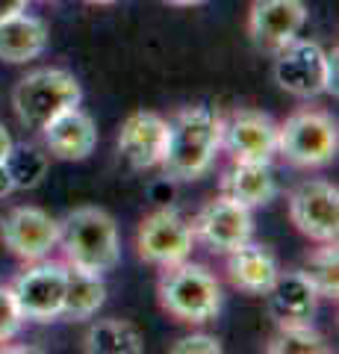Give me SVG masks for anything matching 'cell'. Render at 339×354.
Wrapping results in <instances>:
<instances>
[{
	"instance_id": "obj_29",
	"label": "cell",
	"mask_w": 339,
	"mask_h": 354,
	"mask_svg": "<svg viewBox=\"0 0 339 354\" xmlns=\"http://www.w3.org/2000/svg\"><path fill=\"white\" fill-rule=\"evenodd\" d=\"M9 192H15V186H12V177L6 171V162H0V198H6Z\"/></svg>"
},
{
	"instance_id": "obj_28",
	"label": "cell",
	"mask_w": 339,
	"mask_h": 354,
	"mask_svg": "<svg viewBox=\"0 0 339 354\" xmlns=\"http://www.w3.org/2000/svg\"><path fill=\"white\" fill-rule=\"evenodd\" d=\"M12 136H9V130L0 124V162H6V157H9V151H12Z\"/></svg>"
},
{
	"instance_id": "obj_5",
	"label": "cell",
	"mask_w": 339,
	"mask_h": 354,
	"mask_svg": "<svg viewBox=\"0 0 339 354\" xmlns=\"http://www.w3.org/2000/svg\"><path fill=\"white\" fill-rule=\"evenodd\" d=\"M275 83L292 97L336 92V59L319 41L292 39L275 53Z\"/></svg>"
},
{
	"instance_id": "obj_23",
	"label": "cell",
	"mask_w": 339,
	"mask_h": 354,
	"mask_svg": "<svg viewBox=\"0 0 339 354\" xmlns=\"http://www.w3.org/2000/svg\"><path fill=\"white\" fill-rule=\"evenodd\" d=\"M6 171L15 189H36L48 174V153L36 145H12L6 157Z\"/></svg>"
},
{
	"instance_id": "obj_8",
	"label": "cell",
	"mask_w": 339,
	"mask_h": 354,
	"mask_svg": "<svg viewBox=\"0 0 339 354\" xmlns=\"http://www.w3.org/2000/svg\"><path fill=\"white\" fill-rule=\"evenodd\" d=\"M65 281H68V266L36 260V266L21 272L9 290H12L24 319H30V322H53V319L62 316Z\"/></svg>"
},
{
	"instance_id": "obj_1",
	"label": "cell",
	"mask_w": 339,
	"mask_h": 354,
	"mask_svg": "<svg viewBox=\"0 0 339 354\" xmlns=\"http://www.w3.org/2000/svg\"><path fill=\"white\" fill-rule=\"evenodd\" d=\"M224 121L210 106H186L168 121V145L162 171L171 180H198L210 171L215 153L222 151Z\"/></svg>"
},
{
	"instance_id": "obj_14",
	"label": "cell",
	"mask_w": 339,
	"mask_h": 354,
	"mask_svg": "<svg viewBox=\"0 0 339 354\" xmlns=\"http://www.w3.org/2000/svg\"><path fill=\"white\" fill-rule=\"evenodd\" d=\"M168 121L157 113H133L118 130V151L130 162V169H154L166 157Z\"/></svg>"
},
{
	"instance_id": "obj_3",
	"label": "cell",
	"mask_w": 339,
	"mask_h": 354,
	"mask_svg": "<svg viewBox=\"0 0 339 354\" xmlns=\"http://www.w3.org/2000/svg\"><path fill=\"white\" fill-rule=\"evenodd\" d=\"M83 88L77 77L65 68H36L27 77H21L15 92H12V106L15 115L24 127L41 130L50 118L71 106H80Z\"/></svg>"
},
{
	"instance_id": "obj_17",
	"label": "cell",
	"mask_w": 339,
	"mask_h": 354,
	"mask_svg": "<svg viewBox=\"0 0 339 354\" xmlns=\"http://www.w3.org/2000/svg\"><path fill=\"white\" fill-rule=\"evenodd\" d=\"M48 48V27L36 15L15 12L0 18V59L9 65H24L39 59Z\"/></svg>"
},
{
	"instance_id": "obj_25",
	"label": "cell",
	"mask_w": 339,
	"mask_h": 354,
	"mask_svg": "<svg viewBox=\"0 0 339 354\" xmlns=\"http://www.w3.org/2000/svg\"><path fill=\"white\" fill-rule=\"evenodd\" d=\"M24 316L18 310V301L9 286H0V342H9L21 334Z\"/></svg>"
},
{
	"instance_id": "obj_16",
	"label": "cell",
	"mask_w": 339,
	"mask_h": 354,
	"mask_svg": "<svg viewBox=\"0 0 339 354\" xmlns=\"http://www.w3.org/2000/svg\"><path fill=\"white\" fill-rule=\"evenodd\" d=\"M266 298L269 313L278 325H310L316 316V304H319V292L313 290V283L304 278L301 269L280 272Z\"/></svg>"
},
{
	"instance_id": "obj_21",
	"label": "cell",
	"mask_w": 339,
	"mask_h": 354,
	"mask_svg": "<svg viewBox=\"0 0 339 354\" xmlns=\"http://www.w3.org/2000/svg\"><path fill=\"white\" fill-rule=\"evenodd\" d=\"M106 301V286L97 274H86L77 269H68V281H65V301L62 316L71 322H83L92 319Z\"/></svg>"
},
{
	"instance_id": "obj_11",
	"label": "cell",
	"mask_w": 339,
	"mask_h": 354,
	"mask_svg": "<svg viewBox=\"0 0 339 354\" xmlns=\"http://www.w3.org/2000/svg\"><path fill=\"white\" fill-rule=\"evenodd\" d=\"M307 24L304 0H254L248 12V32L260 50L278 53L283 44L301 36Z\"/></svg>"
},
{
	"instance_id": "obj_2",
	"label": "cell",
	"mask_w": 339,
	"mask_h": 354,
	"mask_svg": "<svg viewBox=\"0 0 339 354\" xmlns=\"http://www.w3.org/2000/svg\"><path fill=\"white\" fill-rule=\"evenodd\" d=\"M68 269L104 278L122 260L115 218L101 207H77L59 221V242Z\"/></svg>"
},
{
	"instance_id": "obj_24",
	"label": "cell",
	"mask_w": 339,
	"mask_h": 354,
	"mask_svg": "<svg viewBox=\"0 0 339 354\" xmlns=\"http://www.w3.org/2000/svg\"><path fill=\"white\" fill-rule=\"evenodd\" d=\"M269 354H325L331 351L325 346L322 334H316L310 325H280V330L269 339Z\"/></svg>"
},
{
	"instance_id": "obj_27",
	"label": "cell",
	"mask_w": 339,
	"mask_h": 354,
	"mask_svg": "<svg viewBox=\"0 0 339 354\" xmlns=\"http://www.w3.org/2000/svg\"><path fill=\"white\" fill-rule=\"evenodd\" d=\"M30 0H0V18L6 15H15V12H24Z\"/></svg>"
},
{
	"instance_id": "obj_18",
	"label": "cell",
	"mask_w": 339,
	"mask_h": 354,
	"mask_svg": "<svg viewBox=\"0 0 339 354\" xmlns=\"http://www.w3.org/2000/svg\"><path fill=\"white\" fill-rule=\"evenodd\" d=\"M227 274H231V283L236 290H242L248 295H266L280 274V269H278L275 254L266 245L245 242L242 248L227 254Z\"/></svg>"
},
{
	"instance_id": "obj_31",
	"label": "cell",
	"mask_w": 339,
	"mask_h": 354,
	"mask_svg": "<svg viewBox=\"0 0 339 354\" xmlns=\"http://www.w3.org/2000/svg\"><path fill=\"white\" fill-rule=\"evenodd\" d=\"M86 3H95V6H113L118 0H86Z\"/></svg>"
},
{
	"instance_id": "obj_13",
	"label": "cell",
	"mask_w": 339,
	"mask_h": 354,
	"mask_svg": "<svg viewBox=\"0 0 339 354\" xmlns=\"http://www.w3.org/2000/svg\"><path fill=\"white\" fill-rule=\"evenodd\" d=\"M222 148H227L233 162H271L278 153V124L257 109H239L224 121Z\"/></svg>"
},
{
	"instance_id": "obj_26",
	"label": "cell",
	"mask_w": 339,
	"mask_h": 354,
	"mask_svg": "<svg viewBox=\"0 0 339 354\" xmlns=\"http://www.w3.org/2000/svg\"><path fill=\"white\" fill-rule=\"evenodd\" d=\"M171 354H222V342L210 334H195L171 346Z\"/></svg>"
},
{
	"instance_id": "obj_9",
	"label": "cell",
	"mask_w": 339,
	"mask_h": 354,
	"mask_svg": "<svg viewBox=\"0 0 339 354\" xmlns=\"http://www.w3.org/2000/svg\"><path fill=\"white\" fill-rule=\"evenodd\" d=\"M289 218L304 236L336 242L339 234V189L327 180H304L289 195Z\"/></svg>"
},
{
	"instance_id": "obj_7",
	"label": "cell",
	"mask_w": 339,
	"mask_h": 354,
	"mask_svg": "<svg viewBox=\"0 0 339 354\" xmlns=\"http://www.w3.org/2000/svg\"><path fill=\"white\" fill-rule=\"evenodd\" d=\"M139 257L151 266H177L195 248V227L174 207H162L139 225L136 234Z\"/></svg>"
},
{
	"instance_id": "obj_30",
	"label": "cell",
	"mask_w": 339,
	"mask_h": 354,
	"mask_svg": "<svg viewBox=\"0 0 339 354\" xmlns=\"http://www.w3.org/2000/svg\"><path fill=\"white\" fill-rule=\"evenodd\" d=\"M168 6H180V9H192V6H204L206 0H166Z\"/></svg>"
},
{
	"instance_id": "obj_22",
	"label": "cell",
	"mask_w": 339,
	"mask_h": 354,
	"mask_svg": "<svg viewBox=\"0 0 339 354\" xmlns=\"http://www.w3.org/2000/svg\"><path fill=\"white\" fill-rule=\"evenodd\" d=\"M304 278L313 283V290L319 298H333L339 295V251L336 242H322V248H316L304 260Z\"/></svg>"
},
{
	"instance_id": "obj_19",
	"label": "cell",
	"mask_w": 339,
	"mask_h": 354,
	"mask_svg": "<svg viewBox=\"0 0 339 354\" xmlns=\"http://www.w3.org/2000/svg\"><path fill=\"white\" fill-rule=\"evenodd\" d=\"M222 195L248 209L266 207L278 195L271 162H233V169L222 177Z\"/></svg>"
},
{
	"instance_id": "obj_4",
	"label": "cell",
	"mask_w": 339,
	"mask_h": 354,
	"mask_svg": "<svg viewBox=\"0 0 339 354\" xmlns=\"http://www.w3.org/2000/svg\"><path fill=\"white\" fill-rule=\"evenodd\" d=\"M159 301L180 322L204 325L222 310V286H218L215 274H210L204 266L183 260L177 266H168L162 274Z\"/></svg>"
},
{
	"instance_id": "obj_20",
	"label": "cell",
	"mask_w": 339,
	"mask_h": 354,
	"mask_svg": "<svg viewBox=\"0 0 339 354\" xmlns=\"http://www.w3.org/2000/svg\"><path fill=\"white\" fill-rule=\"evenodd\" d=\"M83 348L89 354H142L145 339L139 328L127 319H101L83 337Z\"/></svg>"
},
{
	"instance_id": "obj_12",
	"label": "cell",
	"mask_w": 339,
	"mask_h": 354,
	"mask_svg": "<svg viewBox=\"0 0 339 354\" xmlns=\"http://www.w3.org/2000/svg\"><path fill=\"white\" fill-rule=\"evenodd\" d=\"M195 236H201L206 245L218 254H231L236 248H242L245 242L254 236V218L251 209L231 201V198L218 195L206 204L198 218H195Z\"/></svg>"
},
{
	"instance_id": "obj_15",
	"label": "cell",
	"mask_w": 339,
	"mask_h": 354,
	"mask_svg": "<svg viewBox=\"0 0 339 354\" xmlns=\"http://www.w3.org/2000/svg\"><path fill=\"white\" fill-rule=\"evenodd\" d=\"M45 136V148L50 157L65 160V162H80L86 160L97 145V127L89 113H83L80 106H71L59 113L57 118H50L41 127Z\"/></svg>"
},
{
	"instance_id": "obj_10",
	"label": "cell",
	"mask_w": 339,
	"mask_h": 354,
	"mask_svg": "<svg viewBox=\"0 0 339 354\" xmlns=\"http://www.w3.org/2000/svg\"><path fill=\"white\" fill-rule=\"evenodd\" d=\"M0 239L18 260H45L59 242V221L39 207H15L0 221Z\"/></svg>"
},
{
	"instance_id": "obj_6",
	"label": "cell",
	"mask_w": 339,
	"mask_h": 354,
	"mask_svg": "<svg viewBox=\"0 0 339 354\" xmlns=\"http://www.w3.org/2000/svg\"><path fill=\"white\" fill-rule=\"evenodd\" d=\"M339 148L336 121L319 109H301L278 127V153L298 169H319L333 162Z\"/></svg>"
}]
</instances>
